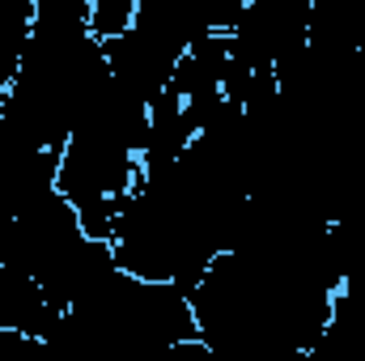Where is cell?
<instances>
[{
  "instance_id": "cell-1",
  "label": "cell",
  "mask_w": 365,
  "mask_h": 361,
  "mask_svg": "<svg viewBox=\"0 0 365 361\" xmlns=\"http://www.w3.org/2000/svg\"><path fill=\"white\" fill-rule=\"evenodd\" d=\"M136 26V0H93L90 4V39L102 47L110 39H123Z\"/></svg>"
}]
</instances>
